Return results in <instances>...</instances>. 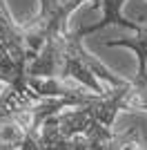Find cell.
<instances>
[{
    "instance_id": "cell-2",
    "label": "cell",
    "mask_w": 147,
    "mask_h": 150,
    "mask_svg": "<svg viewBox=\"0 0 147 150\" xmlns=\"http://www.w3.org/2000/svg\"><path fill=\"white\" fill-rule=\"evenodd\" d=\"M40 9H38L36 18L22 25L24 34V50H27V65H29L36 54L40 52L47 40L65 34L69 25V16L78 9L83 2H92L94 9L100 7V0H38Z\"/></svg>"
},
{
    "instance_id": "cell-3",
    "label": "cell",
    "mask_w": 147,
    "mask_h": 150,
    "mask_svg": "<svg viewBox=\"0 0 147 150\" xmlns=\"http://www.w3.org/2000/svg\"><path fill=\"white\" fill-rule=\"evenodd\" d=\"M123 5H125V0H100V7H103V20H100V23H94V25H87V27L76 29V31H78V36L85 38V36L96 34V31L105 29V27H109V25L125 27V29H132L134 34H138L145 25L136 23V20L125 18V16H123Z\"/></svg>"
},
{
    "instance_id": "cell-4",
    "label": "cell",
    "mask_w": 147,
    "mask_h": 150,
    "mask_svg": "<svg viewBox=\"0 0 147 150\" xmlns=\"http://www.w3.org/2000/svg\"><path fill=\"white\" fill-rule=\"evenodd\" d=\"M105 150H147V148L141 139V132L136 128H129L127 132H114V137Z\"/></svg>"
},
{
    "instance_id": "cell-1",
    "label": "cell",
    "mask_w": 147,
    "mask_h": 150,
    "mask_svg": "<svg viewBox=\"0 0 147 150\" xmlns=\"http://www.w3.org/2000/svg\"><path fill=\"white\" fill-rule=\"evenodd\" d=\"M27 76L40 79H74L80 88L96 96H105L109 88H127L129 79L109 69L100 58L92 56L78 31H65L40 47L36 58L24 67Z\"/></svg>"
}]
</instances>
